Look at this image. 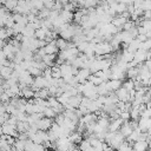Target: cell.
<instances>
[{"mask_svg": "<svg viewBox=\"0 0 151 151\" xmlns=\"http://www.w3.org/2000/svg\"><path fill=\"white\" fill-rule=\"evenodd\" d=\"M53 123V118H48V117H42L40 118L38 122H37V125H38V129L39 130H44V131H48L51 125Z\"/></svg>", "mask_w": 151, "mask_h": 151, "instance_id": "6da1fadb", "label": "cell"}, {"mask_svg": "<svg viewBox=\"0 0 151 151\" xmlns=\"http://www.w3.org/2000/svg\"><path fill=\"white\" fill-rule=\"evenodd\" d=\"M132 149L133 150H137V151H144V150H147L149 149V142L146 139H139V140H136L133 144H132Z\"/></svg>", "mask_w": 151, "mask_h": 151, "instance_id": "7a4b0ae2", "label": "cell"}, {"mask_svg": "<svg viewBox=\"0 0 151 151\" xmlns=\"http://www.w3.org/2000/svg\"><path fill=\"white\" fill-rule=\"evenodd\" d=\"M132 131H133V129H132V126L130 125V122L124 120V123L122 124V126H120V129H119V132L126 138V137H129V136L132 133Z\"/></svg>", "mask_w": 151, "mask_h": 151, "instance_id": "3957f363", "label": "cell"}, {"mask_svg": "<svg viewBox=\"0 0 151 151\" xmlns=\"http://www.w3.org/2000/svg\"><path fill=\"white\" fill-rule=\"evenodd\" d=\"M90 74H91L90 68H79V71H78V73L76 76H77L79 83H85Z\"/></svg>", "mask_w": 151, "mask_h": 151, "instance_id": "277c9868", "label": "cell"}, {"mask_svg": "<svg viewBox=\"0 0 151 151\" xmlns=\"http://www.w3.org/2000/svg\"><path fill=\"white\" fill-rule=\"evenodd\" d=\"M116 92V94H117V97H118V99L119 100H123V101H129V97H130V94H129V91L124 87V86H120L117 91H114Z\"/></svg>", "mask_w": 151, "mask_h": 151, "instance_id": "5b68a950", "label": "cell"}, {"mask_svg": "<svg viewBox=\"0 0 151 151\" xmlns=\"http://www.w3.org/2000/svg\"><path fill=\"white\" fill-rule=\"evenodd\" d=\"M146 53H147V51H145V50H143V48H138V50L134 52V58H133V60H136L138 64L144 63V61L146 60Z\"/></svg>", "mask_w": 151, "mask_h": 151, "instance_id": "8992f818", "label": "cell"}, {"mask_svg": "<svg viewBox=\"0 0 151 151\" xmlns=\"http://www.w3.org/2000/svg\"><path fill=\"white\" fill-rule=\"evenodd\" d=\"M106 86H107L109 91L114 92L122 86V80H119V79H110V80L106 81Z\"/></svg>", "mask_w": 151, "mask_h": 151, "instance_id": "52a82bcc", "label": "cell"}, {"mask_svg": "<svg viewBox=\"0 0 151 151\" xmlns=\"http://www.w3.org/2000/svg\"><path fill=\"white\" fill-rule=\"evenodd\" d=\"M123 123H124V120L120 117L117 119H113V122H110V124H109V131H113V132L118 131Z\"/></svg>", "mask_w": 151, "mask_h": 151, "instance_id": "ba28073f", "label": "cell"}, {"mask_svg": "<svg viewBox=\"0 0 151 151\" xmlns=\"http://www.w3.org/2000/svg\"><path fill=\"white\" fill-rule=\"evenodd\" d=\"M68 139L72 142V143H74V144H79L80 142H81V139H83V137H81V133L79 132V131H72L71 133H70V136H68Z\"/></svg>", "mask_w": 151, "mask_h": 151, "instance_id": "9c48e42d", "label": "cell"}, {"mask_svg": "<svg viewBox=\"0 0 151 151\" xmlns=\"http://www.w3.org/2000/svg\"><path fill=\"white\" fill-rule=\"evenodd\" d=\"M60 17H61V19L65 21V22H68L70 24V21L73 19V13L71 12V11H66V9H64L63 8V11H60V14H59Z\"/></svg>", "mask_w": 151, "mask_h": 151, "instance_id": "30bf717a", "label": "cell"}, {"mask_svg": "<svg viewBox=\"0 0 151 151\" xmlns=\"http://www.w3.org/2000/svg\"><path fill=\"white\" fill-rule=\"evenodd\" d=\"M133 58H134V52H131L127 48L123 51V53H122V60H124L126 63H130V61L133 60Z\"/></svg>", "mask_w": 151, "mask_h": 151, "instance_id": "8fae6325", "label": "cell"}, {"mask_svg": "<svg viewBox=\"0 0 151 151\" xmlns=\"http://www.w3.org/2000/svg\"><path fill=\"white\" fill-rule=\"evenodd\" d=\"M13 70H14V68H12V67H9V66H2V68L0 70V76H1L4 79H8V78H11V76H12Z\"/></svg>", "mask_w": 151, "mask_h": 151, "instance_id": "7c38bea8", "label": "cell"}, {"mask_svg": "<svg viewBox=\"0 0 151 151\" xmlns=\"http://www.w3.org/2000/svg\"><path fill=\"white\" fill-rule=\"evenodd\" d=\"M25 37H34V33H35V28L31 25V24H27L25 27H24V29H22V32H21Z\"/></svg>", "mask_w": 151, "mask_h": 151, "instance_id": "4fadbf2b", "label": "cell"}, {"mask_svg": "<svg viewBox=\"0 0 151 151\" xmlns=\"http://www.w3.org/2000/svg\"><path fill=\"white\" fill-rule=\"evenodd\" d=\"M1 126H2L4 133H6V134H12L13 131L17 130V125H12V124H8V123H6V122H5Z\"/></svg>", "mask_w": 151, "mask_h": 151, "instance_id": "5bb4252c", "label": "cell"}, {"mask_svg": "<svg viewBox=\"0 0 151 151\" xmlns=\"http://www.w3.org/2000/svg\"><path fill=\"white\" fill-rule=\"evenodd\" d=\"M55 58H57V54H45L42 57V61L47 66H52L53 65V61L55 60Z\"/></svg>", "mask_w": 151, "mask_h": 151, "instance_id": "9a60e30c", "label": "cell"}, {"mask_svg": "<svg viewBox=\"0 0 151 151\" xmlns=\"http://www.w3.org/2000/svg\"><path fill=\"white\" fill-rule=\"evenodd\" d=\"M126 74H127V77H129L130 79H134V78L139 74L138 66H136V67H129V68L126 70Z\"/></svg>", "mask_w": 151, "mask_h": 151, "instance_id": "2e32d148", "label": "cell"}, {"mask_svg": "<svg viewBox=\"0 0 151 151\" xmlns=\"http://www.w3.org/2000/svg\"><path fill=\"white\" fill-rule=\"evenodd\" d=\"M21 92H22V97H25L27 100L34 97V91L31 88V86H26L25 88L21 90Z\"/></svg>", "mask_w": 151, "mask_h": 151, "instance_id": "e0dca14e", "label": "cell"}, {"mask_svg": "<svg viewBox=\"0 0 151 151\" xmlns=\"http://www.w3.org/2000/svg\"><path fill=\"white\" fill-rule=\"evenodd\" d=\"M67 44H68V41L66 39H64V38H58L57 39V46H58L59 51L66 50L67 48Z\"/></svg>", "mask_w": 151, "mask_h": 151, "instance_id": "ac0fdd59", "label": "cell"}, {"mask_svg": "<svg viewBox=\"0 0 151 151\" xmlns=\"http://www.w3.org/2000/svg\"><path fill=\"white\" fill-rule=\"evenodd\" d=\"M42 113H44V116H45V117H48V118H54V117L57 116L55 111H54V110H53V107H51V106H46V107L44 109Z\"/></svg>", "mask_w": 151, "mask_h": 151, "instance_id": "d6986e66", "label": "cell"}, {"mask_svg": "<svg viewBox=\"0 0 151 151\" xmlns=\"http://www.w3.org/2000/svg\"><path fill=\"white\" fill-rule=\"evenodd\" d=\"M50 13H51V9H50V8H47V7H44L42 9H40V11H39L38 18H40V19H46V18H48V17H50Z\"/></svg>", "mask_w": 151, "mask_h": 151, "instance_id": "ffe728a7", "label": "cell"}, {"mask_svg": "<svg viewBox=\"0 0 151 151\" xmlns=\"http://www.w3.org/2000/svg\"><path fill=\"white\" fill-rule=\"evenodd\" d=\"M28 72L33 76V77H37V76H41L42 74V71L39 68V67H35V66H29L28 67Z\"/></svg>", "mask_w": 151, "mask_h": 151, "instance_id": "44dd1931", "label": "cell"}, {"mask_svg": "<svg viewBox=\"0 0 151 151\" xmlns=\"http://www.w3.org/2000/svg\"><path fill=\"white\" fill-rule=\"evenodd\" d=\"M17 5H18V0H6V2H5L4 6H5L8 11H13Z\"/></svg>", "mask_w": 151, "mask_h": 151, "instance_id": "7402d4cb", "label": "cell"}, {"mask_svg": "<svg viewBox=\"0 0 151 151\" xmlns=\"http://www.w3.org/2000/svg\"><path fill=\"white\" fill-rule=\"evenodd\" d=\"M136 26V22H134V20H126L125 22H124V25H123V29L124 31H129V29H131L132 27H134Z\"/></svg>", "mask_w": 151, "mask_h": 151, "instance_id": "603a6c76", "label": "cell"}, {"mask_svg": "<svg viewBox=\"0 0 151 151\" xmlns=\"http://www.w3.org/2000/svg\"><path fill=\"white\" fill-rule=\"evenodd\" d=\"M83 13H81V11L80 9H78V11H76V13L73 14V21L76 22V24H80L81 22V18H83Z\"/></svg>", "mask_w": 151, "mask_h": 151, "instance_id": "cb8c5ba5", "label": "cell"}, {"mask_svg": "<svg viewBox=\"0 0 151 151\" xmlns=\"http://www.w3.org/2000/svg\"><path fill=\"white\" fill-rule=\"evenodd\" d=\"M88 46H90V41H81L80 44L77 45L79 52H85V51L88 48Z\"/></svg>", "mask_w": 151, "mask_h": 151, "instance_id": "d4e9b609", "label": "cell"}, {"mask_svg": "<svg viewBox=\"0 0 151 151\" xmlns=\"http://www.w3.org/2000/svg\"><path fill=\"white\" fill-rule=\"evenodd\" d=\"M123 86H124L127 91H131L132 88H134L133 79H130V78H129V80H126V81H124V83H123Z\"/></svg>", "mask_w": 151, "mask_h": 151, "instance_id": "484cf974", "label": "cell"}, {"mask_svg": "<svg viewBox=\"0 0 151 151\" xmlns=\"http://www.w3.org/2000/svg\"><path fill=\"white\" fill-rule=\"evenodd\" d=\"M42 76H44L46 79H51V78H52V68H51V66H47V67L42 71Z\"/></svg>", "mask_w": 151, "mask_h": 151, "instance_id": "4316f807", "label": "cell"}, {"mask_svg": "<svg viewBox=\"0 0 151 151\" xmlns=\"http://www.w3.org/2000/svg\"><path fill=\"white\" fill-rule=\"evenodd\" d=\"M17 130H18L19 132H26L27 129H26V126H25V123L21 122V120H19L18 124H17Z\"/></svg>", "mask_w": 151, "mask_h": 151, "instance_id": "83f0119b", "label": "cell"}, {"mask_svg": "<svg viewBox=\"0 0 151 151\" xmlns=\"http://www.w3.org/2000/svg\"><path fill=\"white\" fill-rule=\"evenodd\" d=\"M0 99H1V103H8V101L11 100V97H9L6 92H2V93L0 94Z\"/></svg>", "mask_w": 151, "mask_h": 151, "instance_id": "f1b7e54d", "label": "cell"}, {"mask_svg": "<svg viewBox=\"0 0 151 151\" xmlns=\"http://www.w3.org/2000/svg\"><path fill=\"white\" fill-rule=\"evenodd\" d=\"M8 37H7V33H6V28H2V27H0V39H7Z\"/></svg>", "mask_w": 151, "mask_h": 151, "instance_id": "f546056e", "label": "cell"}, {"mask_svg": "<svg viewBox=\"0 0 151 151\" xmlns=\"http://www.w3.org/2000/svg\"><path fill=\"white\" fill-rule=\"evenodd\" d=\"M137 29H138V34H146L147 33V29L144 26H142V25H139L137 27Z\"/></svg>", "mask_w": 151, "mask_h": 151, "instance_id": "4dcf8cb0", "label": "cell"}, {"mask_svg": "<svg viewBox=\"0 0 151 151\" xmlns=\"http://www.w3.org/2000/svg\"><path fill=\"white\" fill-rule=\"evenodd\" d=\"M143 18L144 19H151V9H144Z\"/></svg>", "mask_w": 151, "mask_h": 151, "instance_id": "1f68e13d", "label": "cell"}, {"mask_svg": "<svg viewBox=\"0 0 151 151\" xmlns=\"http://www.w3.org/2000/svg\"><path fill=\"white\" fill-rule=\"evenodd\" d=\"M6 45V42H5V40L4 39H0V50H2V47Z\"/></svg>", "mask_w": 151, "mask_h": 151, "instance_id": "d6a6232c", "label": "cell"}, {"mask_svg": "<svg viewBox=\"0 0 151 151\" xmlns=\"http://www.w3.org/2000/svg\"><path fill=\"white\" fill-rule=\"evenodd\" d=\"M0 103H1V99H0Z\"/></svg>", "mask_w": 151, "mask_h": 151, "instance_id": "836d02e7", "label": "cell"}]
</instances>
